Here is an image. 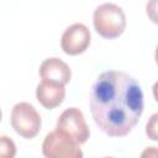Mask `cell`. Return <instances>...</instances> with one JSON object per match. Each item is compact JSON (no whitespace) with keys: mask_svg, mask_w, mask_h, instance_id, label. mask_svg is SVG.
I'll list each match as a JSON object with an SVG mask.
<instances>
[{"mask_svg":"<svg viewBox=\"0 0 158 158\" xmlns=\"http://www.w3.org/2000/svg\"><path fill=\"white\" fill-rule=\"evenodd\" d=\"M16 153V147L12 139L6 136H1V144H0V154L6 158H12Z\"/></svg>","mask_w":158,"mask_h":158,"instance_id":"9c48e42d","label":"cell"},{"mask_svg":"<svg viewBox=\"0 0 158 158\" xmlns=\"http://www.w3.org/2000/svg\"><path fill=\"white\" fill-rule=\"evenodd\" d=\"M154 58H156V63L158 64V46L156 48V54H154Z\"/></svg>","mask_w":158,"mask_h":158,"instance_id":"5bb4252c","label":"cell"},{"mask_svg":"<svg viewBox=\"0 0 158 158\" xmlns=\"http://www.w3.org/2000/svg\"><path fill=\"white\" fill-rule=\"evenodd\" d=\"M91 35L89 28L83 23H73L62 35L60 46L64 53L69 56H78L86 51L90 44Z\"/></svg>","mask_w":158,"mask_h":158,"instance_id":"8992f818","label":"cell"},{"mask_svg":"<svg viewBox=\"0 0 158 158\" xmlns=\"http://www.w3.org/2000/svg\"><path fill=\"white\" fill-rule=\"evenodd\" d=\"M93 23L95 31L101 37L107 40L117 38L126 28V15L120 6L105 2L95 9Z\"/></svg>","mask_w":158,"mask_h":158,"instance_id":"7a4b0ae2","label":"cell"},{"mask_svg":"<svg viewBox=\"0 0 158 158\" xmlns=\"http://www.w3.org/2000/svg\"><path fill=\"white\" fill-rule=\"evenodd\" d=\"M40 75L42 79H48L67 84L70 80L72 72L65 62L53 57V58H47L46 60L42 62L40 67Z\"/></svg>","mask_w":158,"mask_h":158,"instance_id":"ba28073f","label":"cell"},{"mask_svg":"<svg viewBox=\"0 0 158 158\" xmlns=\"http://www.w3.org/2000/svg\"><path fill=\"white\" fill-rule=\"evenodd\" d=\"M146 12L148 15V19L158 25V0H148L146 5Z\"/></svg>","mask_w":158,"mask_h":158,"instance_id":"8fae6325","label":"cell"},{"mask_svg":"<svg viewBox=\"0 0 158 158\" xmlns=\"http://www.w3.org/2000/svg\"><path fill=\"white\" fill-rule=\"evenodd\" d=\"M41 116L28 102H17L11 110V126L23 138H33L41 130Z\"/></svg>","mask_w":158,"mask_h":158,"instance_id":"277c9868","label":"cell"},{"mask_svg":"<svg viewBox=\"0 0 158 158\" xmlns=\"http://www.w3.org/2000/svg\"><path fill=\"white\" fill-rule=\"evenodd\" d=\"M144 156H158V151L156 149V147H149L147 151H144L143 153H142V157H144Z\"/></svg>","mask_w":158,"mask_h":158,"instance_id":"7c38bea8","label":"cell"},{"mask_svg":"<svg viewBox=\"0 0 158 158\" xmlns=\"http://www.w3.org/2000/svg\"><path fill=\"white\" fill-rule=\"evenodd\" d=\"M143 106V93L139 84L123 72H104L91 86L93 118L99 128L110 137L128 135L139 121Z\"/></svg>","mask_w":158,"mask_h":158,"instance_id":"6da1fadb","label":"cell"},{"mask_svg":"<svg viewBox=\"0 0 158 158\" xmlns=\"http://www.w3.org/2000/svg\"><path fill=\"white\" fill-rule=\"evenodd\" d=\"M56 128L68 133L79 144L85 143L90 136V131L85 122L84 115L77 107H69L64 110L57 120Z\"/></svg>","mask_w":158,"mask_h":158,"instance_id":"5b68a950","label":"cell"},{"mask_svg":"<svg viewBox=\"0 0 158 158\" xmlns=\"http://www.w3.org/2000/svg\"><path fill=\"white\" fill-rule=\"evenodd\" d=\"M42 153L47 158H81L80 144L68 133L56 128L49 132L43 143Z\"/></svg>","mask_w":158,"mask_h":158,"instance_id":"3957f363","label":"cell"},{"mask_svg":"<svg viewBox=\"0 0 158 158\" xmlns=\"http://www.w3.org/2000/svg\"><path fill=\"white\" fill-rule=\"evenodd\" d=\"M153 95H154V99H156V101L158 102V80L153 84Z\"/></svg>","mask_w":158,"mask_h":158,"instance_id":"4fadbf2b","label":"cell"},{"mask_svg":"<svg viewBox=\"0 0 158 158\" xmlns=\"http://www.w3.org/2000/svg\"><path fill=\"white\" fill-rule=\"evenodd\" d=\"M146 135L148 136L149 139L158 141V112L153 114L147 125H146Z\"/></svg>","mask_w":158,"mask_h":158,"instance_id":"30bf717a","label":"cell"},{"mask_svg":"<svg viewBox=\"0 0 158 158\" xmlns=\"http://www.w3.org/2000/svg\"><path fill=\"white\" fill-rule=\"evenodd\" d=\"M36 98L43 107L48 110L54 109L64 101L65 98L64 84L54 80L42 79V81L37 85Z\"/></svg>","mask_w":158,"mask_h":158,"instance_id":"52a82bcc","label":"cell"}]
</instances>
